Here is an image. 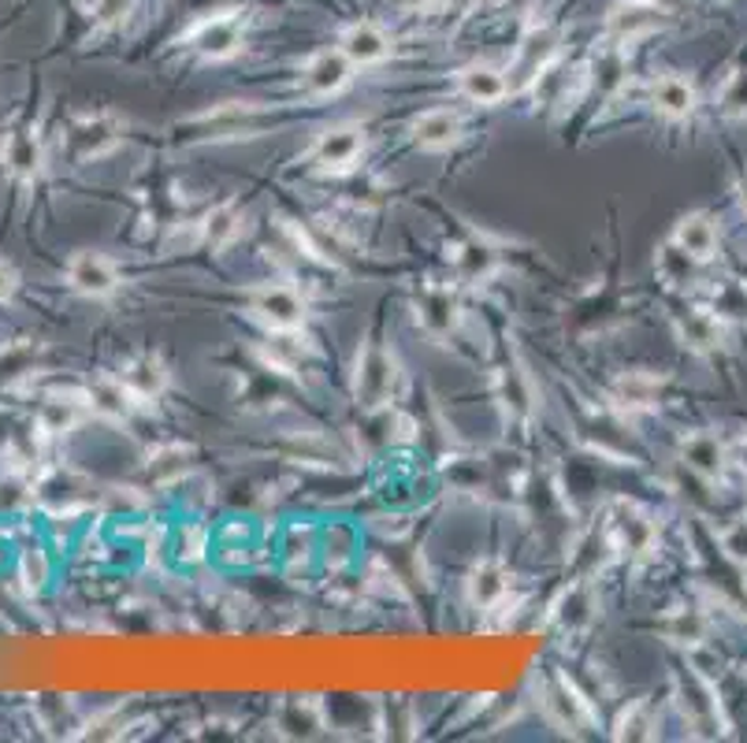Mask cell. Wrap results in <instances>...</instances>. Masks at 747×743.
<instances>
[{"label": "cell", "mask_w": 747, "mask_h": 743, "mask_svg": "<svg viewBox=\"0 0 747 743\" xmlns=\"http://www.w3.org/2000/svg\"><path fill=\"white\" fill-rule=\"evenodd\" d=\"M250 312L269 331H298L305 323V298L291 283H264L250 294Z\"/></svg>", "instance_id": "obj_1"}, {"label": "cell", "mask_w": 747, "mask_h": 743, "mask_svg": "<svg viewBox=\"0 0 747 743\" xmlns=\"http://www.w3.org/2000/svg\"><path fill=\"white\" fill-rule=\"evenodd\" d=\"M67 283L75 287L78 294H86V298H108V294L119 290V268L116 261L108 257V253H97V250H82L71 257L67 264Z\"/></svg>", "instance_id": "obj_2"}, {"label": "cell", "mask_w": 747, "mask_h": 743, "mask_svg": "<svg viewBox=\"0 0 747 743\" xmlns=\"http://www.w3.org/2000/svg\"><path fill=\"white\" fill-rule=\"evenodd\" d=\"M119 383L127 386L130 402H141V405L160 402L164 391H168V383H171V369L160 353H135V358L123 364Z\"/></svg>", "instance_id": "obj_3"}, {"label": "cell", "mask_w": 747, "mask_h": 743, "mask_svg": "<svg viewBox=\"0 0 747 743\" xmlns=\"http://www.w3.org/2000/svg\"><path fill=\"white\" fill-rule=\"evenodd\" d=\"M365 152V130L357 124L327 127L313 146V160L324 171H350Z\"/></svg>", "instance_id": "obj_4"}, {"label": "cell", "mask_w": 747, "mask_h": 743, "mask_svg": "<svg viewBox=\"0 0 747 743\" xmlns=\"http://www.w3.org/2000/svg\"><path fill=\"white\" fill-rule=\"evenodd\" d=\"M354 71L357 67L343 56L339 45L320 49V53H316L309 64L302 67V86L309 89L313 97H335V94H343V89L350 86Z\"/></svg>", "instance_id": "obj_5"}, {"label": "cell", "mask_w": 747, "mask_h": 743, "mask_svg": "<svg viewBox=\"0 0 747 743\" xmlns=\"http://www.w3.org/2000/svg\"><path fill=\"white\" fill-rule=\"evenodd\" d=\"M409 138L424 152H446L462 141V116L454 108H428L413 119Z\"/></svg>", "instance_id": "obj_6"}, {"label": "cell", "mask_w": 747, "mask_h": 743, "mask_svg": "<svg viewBox=\"0 0 747 743\" xmlns=\"http://www.w3.org/2000/svg\"><path fill=\"white\" fill-rule=\"evenodd\" d=\"M339 49L354 67H376L391 56V38H387L383 26L361 19V23H350L339 34Z\"/></svg>", "instance_id": "obj_7"}, {"label": "cell", "mask_w": 747, "mask_h": 743, "mask_svg": "<svg viewBox=\"0 0 747 743\" xmlns=\"http://www.w3.org/2000/svg\"><path fill=\"white\" fill-rule=\"evenodd\" d=\"M509 89H514V83H509L506 71L495 64H469L457 71V94L473 100V105L491 108L498 105V100H506Z\"/></svg>", "instance_id": "obj_8"}, {"label": "cell", "mask_w": 747, "mask_h": 743, "mask_svg": "<svg viewBox=\"0 0 747 743\" xmlns=\"http://www.w3.org/2000/svg\"><path fill=\"white\" fill-rule=\"evenodd\" d=\"M457 294L443 287V283H432V287L421 290V298H417V320H421V328L428 335H435V339H443L457 328Z\"/></svg>", "instance_id": "obj_9"}, {"label": "cell", "mask_w": 747, "mask_h": 743, "mask_svg": "<svg viewBox=\"0 0 747 743\" xmlns=\"http://www.w3.org/2000/svg\"><path fill=\"white\" fill-rule=\"evenodd\" d=\"M670 242L681 253H688L695 264H707V261H714V253H718V227H714V220L707 212H688V216L677 220Z\"/></svg>", "instance_id": "obj_10"}, {"label": "cell", "mask_w": 747, "mask_h": 743, "mask_svg": "<svg viewBox=\"0 0 747 743\" xmlns=\"http://www.w3.org/2000/svg\"><path fill=\"white\" fill-rule=\"evenodd\" d=\"M394 361L383 350H368L357 369V399L365 405H383L394 394Z\"/></svg>", "instance_id": "obj_11"}, {"label": "cell", "mask_w": 747, "mask_h": 743, "mask_svg": "<svg viewBox=\"0 0 747 743\" xmlns=\"http://www.w3.org/2000/svg\"><path fill=\"white\" fill-rule=\"evenodd\" d=\"M242 42H245V30L239 19H231V15L209 19V23H201L190 38V45L198 49L204 60H228L239 53Z\"/></svg>", "instance_id": "obj_12"}, {"label": "cell", "mask_w": 747, "mask_h": 743, "mask_svg": "<svg viewBox=\"0 0 747 743\" xmlns=\"http://www.w3.org/2000/svg\"><path fill=\"white\" fill-rule=\"evenodd\" d=\"M610 528H613V539H618V546L625 554H648L654 546V535H659V528L643 510H636L632 502H621L618 510L610 517Z\"/></svg>", "instance_id": "obj_13"}, {"label": "cell", "mask_w": 747, "mask_h": 743, "mask_svg": "<svg viewBox=\"0 0 747 743\" xmlns=\"http://www.w3.org/2000/svg\"><path fill=\"white\" fill-rule=\"evenodd\" d=\"M651 105L662 119H673V124H677V119H688L695 112V86L684 75H673L670 71V75L654 78Z\"/></svg>", "instance_id": "obj_14"}, {"label": "cell", "mask_w": 747, "mask_h": 743, "mask_svg": "<svg viewBox=\"0 0 747 743\" xmlns=\"http://www.w3.org/2000/svg\"><path fill=\"white\" fill-rule=\"evenodd\" d=\"M469 587V598H473V606L480 609H491L498 606L509 592V573L503 562H495V558H484V562L473 565V573L465 580Z\"/></svg>", "instance_id": "obj_15"}, {"label": "cell", "mask_w": 747, "mask_h": 743, "mask_svg": "<svg viewBox=\"0 0 747 743\" xmlns=\"http://www.w3.org/2000/svg\"><path fill=\"white\" fill-rule=\"evenodd\" d=\"M681 457L695 476H703V480H718L722 468H725V443L714 432H695L684 439Z\"/></svg>", "instance_id": "obj_16"}, {"label": "cell", "mask_w": 747, "mask_h": 743, "mask_svg": "<svg viewBox=\"0 0 747 743\" xmlns=\"http://www.w3.org/2000/svg\"><path fill=\"white\" fill-rule=\"evenodd\" d=\"M662 23V8L651 4V0H625L610 12V30L621 38V42H636L648 30H654Z\"/></svg>", "instance_id": "obj_17"}, {"label": "cell", "mask_w": 747, "mask_h": 743, "mask_svg": "<svg viewBox=\"0 0 747 743\" xmlns=\"http://www.w3.org/2000/svg\"><path fill=\"white\" fill-rule=\"evenodd\" d=\"M454 272L465 283H480L498 272V253L484 238H465L454 246Z\"/></svg>", "instance_id": "obj_18"}, {"label": "cell", "mask_w": 747, "mask_h": 743, "mask_svg": "<svg viewBox=\"0 0 747 743\" xmlns=\"http://www.w3.org/2000/svg\"><path fill=\"white\" fill-rule=\"evenodd\" d=\"M677 331H681V342L688 346V350H695V353L718 350L722 339H725L722 320L714 317V312H707V309H692L688 317H681Z\"/></svg>", "instance_id": "obj_19"}, {"label": "cell", "mask_w": 747, "mask_h": 743, "mask_svg": "<svg viewBox=\"0 0 747 743\" xmlns=\"http://www.w3.org/2000/svg\"><path fill=\"white\" fill-rule=\"evenodd\" d=\"M242 234V212H239V205H231V201H223V205H217L204 216V223H201V242L209 246L212 253H220V250H228L234 238Z\"/></svg>", "instance_id": "obj_20"}, {"label": "cell", "mask_w": 747, "mask_h": 743, "mask_svg": "<svg viewBox=\"0 0 747 743\" xmlns=\"http://www.w3.org/2000/svg\"><path fill=\"white\" fill-rule=\"evenodd\" d=\"M662 394V380L651 372H625L618 383H613V399L629 410H648V405L659 402Z\"/></svg>", "instance_id": "obj_21"}, {"label": "cell", "mask_w": 747, "mask_h": 743, "mask_svg": "<svg viewBox=\"0 0 747 743\" xmlns=\"http://www.w3.org/2000/svg\"><path fill=\"white\" fill-rule=\"evenodd\" d=\"M662 633H666L673 644L695 647L707 639V617H703L699 609H677V614H670L662 620Z\"/></svg>", "instance_id": "obj_22"}, {"label": "cell", "mask_w": 747, "mask_h": 743, "mask_svg": "<svg viewBox=\"0 0 747 743\" xmlns=\"http://www.w3.org/2000/svg\"><path fill=\"white\" fill-rule=\"evenodd\" d=\"M4 160H8V168H12L15 176H34V171L41 168V146H38V138L27 135V130H19V135L8 138Z\"/></svg>", "instance_id": "obj_23"}, {"label": "cell", "mask_w": 747, "mask_h": 743, "mask_svg": "<svg viewBox=\"0 0 747 743\" xmlns=\"http://www.w3.org/2000/svg\"><path fill=\"white\" fill-rule=\"evenodd\" d=\"M503 386H506V405L514 410L517 416H528L532 413V383L528 375L520 369H506L503 372Z\"/></svg>", "instance_id": "obj_24"}, {"label": "cell", "mask_w": 747, "mask_h": 743, "mask_svg": "<svg viewBox=\"0 0 747 743\" xmlns=\"http://www.w3.org/2000/svg\"><path fill=\"white\" fill-rule=\"evenodd\" d=\"M718 105H722L725 116H736V119L747 116V67L736 71V75H729V83L722 86Z\"/></svg>", "instance_id": "obj_25"}, {"label": "cell", "mask_w": 747, "mask_h": 743, "mask_svg": "<svg viewBox=\"0 0 747 743\" xmlns=\"http://www.w3.org/2000/svg\"><path fill=\"white\" fill-rule=\"evenodd\" d=\"M82 421V405L75 399H53L45 402V427L49 432H67L71 424Z\"/></svg>", "instance_id": "obj_26"}, {"label": "cell", "mask_w": 747, "mask_h": 743, "mask_svg": "<svg viewBox=\"0 0 747 743\" xmlns=\"http://www.w3.org/2000/svg\"><path fill=\"white\" fill-rule=\"evenodd\" d=\"M23 565H27L30 584H45V573H49V569H45V558H41L38 551H34V554H27V562H23Z\"/></svg>", "instance_id": "obj_27"}, {"label": "cell", "mask_w": 747, "mask_h": 743, "mask_svg": "<svg viewBox=\"0 0 747 743\" xmlns=\"http://www.w3.org/2000/svg\"><path fill=\"white\" fill-rule=\"evenodd\" d=\"M15 283H19V279H15V268H12V264L0 261V301L12 298V294H15Z\"/></svg>", "instance_id": "obj_28"}, {"label": "cell", "mask_w": 747, "mask_h": 743, "mask_svg": "<svg viewBox=\"0 0 747 743\" xmlns=\"http://www.w3.org/2000/svg\"><path fill=\"white\" fill-rule=\"evenodd\" d=\"M736 193H740V209L747 212V171L740 176V187H736Z\"/></svg>", "instance_id": "obj_29"}, {"label": "cell", "mask_w": 747, "mask_h": 743, "mask_svg": "<svg viewBox=\"0 0 747 743\" xmlns=\"http://www.w3.org/2000/svg\"><path fill=\"white\" fill-rule=\"evenodd\" d=\"M402 8H421V4H428V0H398Z\"/></svg>", "instance_id": "obj_30"}]
</instances>
